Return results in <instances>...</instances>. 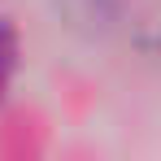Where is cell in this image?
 <instances>
[{
  "mask_svg": "<svg viewBox=\"0 0 161 161\" xmlns=\"http://www.w3.org/2000/svg\"><path fill=\"white\" fill-rule=\"evenodd\" d=\"M13 53H18V44H13V31L0 22V92H4V83L13 74Z\"/></svg>",
  "mask_w": 161,
  "mask_h": 161,
  "instance_id": "1",
  "label": "cell"
}]
</instances>
